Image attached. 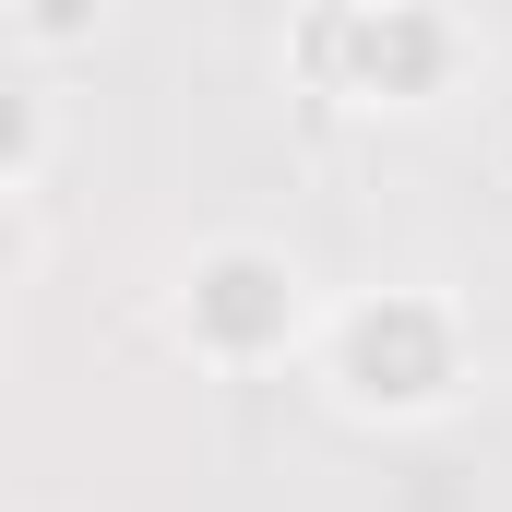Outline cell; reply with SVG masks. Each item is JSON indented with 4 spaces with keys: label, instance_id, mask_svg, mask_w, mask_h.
I'll use <instances>...</instances> for the list:
<instances>
[{
    "label": "cell",
    "instance_id": "6da1fadb",
    "mask_svg": "<svg viewBox=\"0 0 512 512\" xmlns=\"http://www.w3.org/2000/svg\"><path fill=\"white\" fill-rule=\"evenodd\" d=\"M310 382L334 393V417H358V429H429L477 382V334H465V310L441 286H358V298L322 310Z\"/></svg>",
    "mask_w": 512,
    "mask_h": 512
},
{
    "label": "cell",
    "instance_id": "7a4b0ae2",
    "mask_svg": "<svg viewBox=\"0 0 512 512\" xmlns=\"http://www.w3.org/2000/svg\"><path fill=\"white\" fill-rule=\"evenodd\" d=\"M322 334V286L310 262L274 251V239H203L167 286V346L215 382H262V370H298Z\"/></svg>",
    "mask_w": 512,
    "mask_h": 512
},
{
    "label": "cell",
    "instance_id": "3957f363",
    "mask_svg": "<svg viewBox=\"0 0 512 512\" xmlns=\"http://www.w3.org/2000/svg\"><path fill=\"white\" fill-rule=\"evenodd\" d=\"M286 72L334 108H441L465 84V12L453 0H298L286 24Z\"/></svg>",
    "mask_w": 512,
    "mask_h": 512
},
{
    "label": "cell",
    "instance_id": "277c9868",
    "mask_svg": "<svg viewBox=\"0 0 512 512\" xmlns=\"http://www.w3.org/2000/svg\"><path fill=\"white\" fill-rule=\"evenodd\" d=\"M60 155V120L24 72H0V191H36V167Z\"/></svg>",
    "mask_w": 512,
    "mask_h": 512
},
{
    "label": "cell",
    "instance_id": "5b68a950",
    "mask_svg": "<svg viewBox=\"0 0 512 512\" xmlns=\"http://www.w3.org/2000/svg\"><path fill=\"white\" fill-rule=\"evenodd\" d=\"M12 36H24V48H48V60H72V48H96V36H108V0H12Z\"/></svg>",
    "mask_w": 512,
    "mask_h": 512
},
{
    "label": "cell",
    "instance_id": "8992f818",
    "mask_svg": "<svg viewBox=\"0 0 512 512\" xmlns=\"http://www.w3.org/2000/svg\"><path fill=\"white\" fill-rule=\"evenodd\" d=\"M36 251H48L36 203H24V191H0V286H24V274H36Z\"/></svg>",
    "mask_w": 512,
    "mask_h": 512
}]
</instances>
